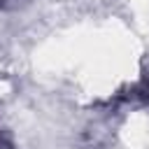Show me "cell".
Returning a JSON list of instances; mask_svg holds the SVG:
<instances>
[{"label":"cell","instance_id":"6da1fadb","mask_svg":"<svg viewBox=\"0 0 149 149\" xmlns=\"http://www.w3.org/2000/svg\"><path fill=\"white\" fill-rule=\"evenodd\" d=\"M0 149H12V147H9V144H5V142L0 140Z\"/></svg>","mask_w":149,"mask_h":149},{"label":"cell","instance_id":"7a4b0ae2","mask_svg":"<svg viewBox=\"0 0 149 149\" xmlns=\"http://www.w3.org/2000/svg\"><path fill=\"white\" fill-rule=\"evenodd\" d=\"M2 2H5V0H0V5H2Z\"/></svg>","mask_w":149,"mask_h":149}]
</instances>
